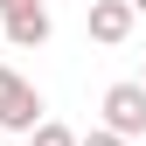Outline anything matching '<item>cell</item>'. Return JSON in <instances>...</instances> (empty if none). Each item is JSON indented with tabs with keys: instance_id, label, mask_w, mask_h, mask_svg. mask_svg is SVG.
<instances>
[{
	"instance_id": "obj_1",
	"label": "cell",
	"mask_w": 146,
	"mask_h": 146,
	"mask_svg": "<svg viewBox=\"0 0 146 146\" xmlns=\"http://www.w3.org/2000/svg\"><path fill=\"white\" fill-rule=\"evenodd\" d=\"M35 118H42V90H35L21 70H0V125H7V132H28Z\"/></svg>"
},
{
	"instance_id": "obj_2",
	"label": "cell",
	"mask_w": 146,
	"mask_h": 146,
	"mask_svg": "<svg viewBox=\"0 0 146 146\" xmlns=\"http://www.w3.org/2000/svg\"><path fill=\"white\" fill-rule=\"evenodd\" d=\"M104 125L118 139H139L146 132V84H111L104 90Z\"/></svg>"
},
{
	"instance_id": "obj_3",
	"label": "cell",
	"mask_w": 146,
	"mask_h": 146,
	"mask_svg": "<svg viewBox=\"0 0 146 146\" xmlns=\"http://www.w3.org/2000/svg\"><path fill=\"white\" fill-rule=\"evenodd\" d=\"M84 7H90V42H104V49H118L132 35V21H139L132 0H84Z\"/></svg>"
},
{
	"instance_id": "obj_4",
	"label": "cell",
	"mask_w": 146,
	"mask_h": 146,
	"mask_svg": "<svg viewBox=\"0 0 146 146\" xmlns=\"http://www.w3.org/2000/svg\"><path fill=\"white\" fill-rule=\"evenodd\" d=\"M7 42H14V49H42V42H49V14H42V0L7 7Z\"/></svg>"
},
{
	"instance_id": "obj_5",
	"label": "cell",
	"mask_w": 146,
	"mask_h": 146,
	"mask_svg": "<svg viewBox=\"0 0 146 146\" xmlns=\"http://www.w3.org/2000/svg\"><path fill=\"white\" fill-rule=\"evenodd\" d=\"M28 146H77V132L56 125V118H35V125H28Z\"/></svg>"
},
{
	"instance_id": "obj_6",
	"label": "cell",
	"mask_w": 146,
	"mask_h": 146,
	"mask_svg": "<svg viewBox=\"0 0 146 146\" xmlns=\"http://www.w3.org/2000/svg\"><path fill=\"white\" fill-rule=\"evenodd\" d=\"M77 146H125V139H118V132H111V125H98V132H84V139H77Z\"/></svg>"
},
{
	"instance_id": "obj_7",
	"label": "cell",
	"mask_w": 146,
	"mask_h": 146,
	"mask_svg": "<svg viewBox=\"0 0 146 146\" xmlns=\"http://www.w3.org/2000/svg\"><path fill=\"white\" fill-rule=\"evenodd\" d=\"M7 7H28V0H0V14H7Z\"/></svg>"
},
{
	"instance_id": "obj_8",
	"label": "cell",
	"mask_w": 146,
	"mask_h": 146,
	"mask_svg": "<svg viewBox=\"0 0 146 146\" xmlns=\"http://www.w3.org/2000/svg\"><path fill=\"white\" fill-rule=\"evenodd\" d=\"M132 14H146V0H132Z\"/></svg>"
},
{
	"instance_id": "obj_9",
	"label": "cell",
	"mask_w": 146,
	"mask_h": 146,
	"mask_svg": "<svg viewBox=\"0 0 146 146\" xmlns=\"http://www.w3.org/2000/svg\"><path fill=\"white\" fill-rule=\"evenodd\" d=\"M139 84H146V77H139Z\"/></svg>"
}]
</instances>
